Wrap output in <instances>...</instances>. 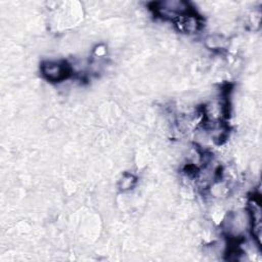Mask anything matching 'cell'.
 I'll return each instance as SVG.
<instances>
[{
  "label": "cell",
  "instance_id": "1",
  "mask_svg": "<svg viewBox=\"0 0 262 262\" xmlns=\"http://www.w3.org/2000/svg\"><path fill=\"white\" fill-rule=\"evenodd\" d=\"M41 73L46 80L55 83L68 79L72 75V68L64 60L45 61L41 66Z\"/></svg>",
  "mask_w": 262,
  "mask_h": 262
},
{
  "label": "cell",
  "instance_id": "2",
  "mask_svg": "<svg viewBox=\"0 0 262 262\" xmlns=\"http://www.w3.org/2000/svg\"><path fill=\"white\" fill-rule=\"evenodd\" d=\"M122 182V189H129L134 186V182H136V178L134 175H130V174H126L124 177H123V180L121 181Z\"/></svg>",
  "mask_w": 262,
  "mask_h": 262
}]
</instances>
